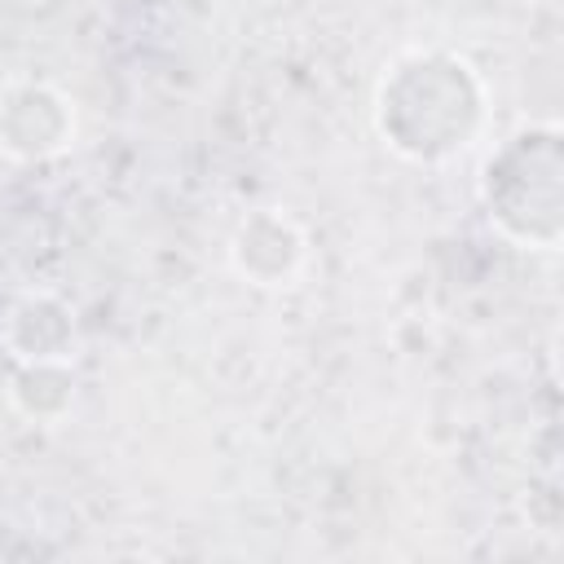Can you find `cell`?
Masks as SVG:
<instances>
[{"instance_id": "1", "label": "cell", "mask_w": 564, "mask_h": 564, "mask_svg": "<svg viewBox=\"0 0 564 564\" xmlns=\"http://www.w3.org/2000/svg\"><path fill=\"white\" fill-rule=\"evenodd\" d=\"M485 115V93L471 66L454 53H414L392 66L379 88V132L405 159L436 163L458 154Z\"/></svg>"}, {"instance_id": "2", "label": "cell", "mask_w": 564, "mask_h": 564, "mask_svg": "<svg viewBox=\"0 0 564 564\" xmlns=\"http://www.w3.org/2000/svg\"><path fill=\"white\" fill-rule=\"evenodd\" d=\"M480 194L489 220L520 247L555 251L560 242V128L529 123L485 163Z\"/></svg>"}, {"instance_id": "3", "label": "cell", "mask_w": 564, "mask_h": 564, "mask_svg": "<svg viewBox=\"0 0 564 564\" xmlns=\"http://www.w3.org/2000/svg\"><path fill=\"white\" fill-rule=\"evenodd\" d=\"M75 141V106L53 84H9L0 93V150L22 163H44Z\"/></svg>"}, {"instance_id": "4", "label": "cell", "mask_w": 564, "mask_h": 564, "mask_svg": "<svg viewBox=\"0 0 564 564\" xmlns=\"http://www.w3.org/2000/svg\"><path fill=\"white\" fill-rule=\"evenodd\" d=\"M229 260L238 278H247L251 286L282 291V286H295L308 264V234L286 212L260 207L238 225L229 242Z\"/></svg>"}, {"instance_id": "5", "label": "cell", "mask_w": 564, "mask_h": 564, "mask_svg": "<svg viewBox=\"0 0 564 564\" xmlns=\"http://www.w3.org/2000/svg\"><path fill=\"white\" fill-rule=\"evenodd\" d=\"M0 339L13 352V361H75L79 326L66 300L48 291H31L4 313Z\"/></svg>"}, {"instance_id": "6", "label": "cell", "mask_w": 564, "mask_h": 564, "mask_svg": "<svg viewBox=\"0 0 564 564\" xmlns=\"http://www.w3.org/2000/svg\"><path fill=\"white\" fill-rule=\"evenodd\" d=\"M13 405L35 423H57L75 405V375L70 361H18L9 379Z\"/></svg>"}]
</instances>
